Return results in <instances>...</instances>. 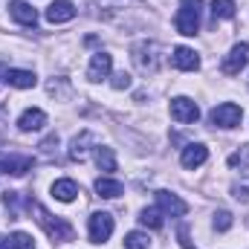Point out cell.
<instances>
[{
    "instance_id": "9c48e42d",
    "label": "cell",
    "mask_w": 249,
    "mask_h": 249,
    "mask_svg": "<svg viewBox=\"0 0 249 249\" xmlns=\"http://www.w3.org/2000/svg\"><path fill=\"white\" fill-rule=\"evenodd\" d=\"M206 160H209V148H206L203 142H191V145L183 148V154H180L183 168H200Z\"/></svg>"
},
{
    "instance_id": "5bb4252c",
    "label": "cell",
    "mask_w": 249,
    "mask_h": 249,
    "mask_svg": "<svg viewBox=\"0 0 249 249\" xmlns=\"http://www.w3.org/2000/svg\"><path fill=\"white\" fill-rule=\"evenodd\" d=\"M44 124H47V113H44L41 107H29V110L20 113V119H18V130L32 133V130H41Z\"/></svg>"
},
{
    "instance_id": "484cf974",
    "label": "cell",
    "mask_w": 249,
    "mask_h": 249,
    "mask_svg": "<svg viewBox=\"0 0 249 249\" xmlns=\"http://www.w3.org/2000/svg\"><path fill=\"white\" fill-rule=\"evenodd\" d=\"M212 226H214L217 232H226V229L232 226V214H229V212H217L214 220H212Z\"/></svg>"
},
{
    "instance_id": "4316f807",
    "label": "cell",
    "mask_w": 249,
    "mask_h": 249,
    "mask_svg": "<svg viewBox=\"0 0 249 249\" xmlns=\"http://www.w3.org/2000/svg\"><path fill=\"white\" fill-rule=\"evenodd\" d=\"M110 84H113V90H127V87H130V75H127V72H116V75H113V81H110Z\"/></svg>"
},
{
    "instance_id": "ba28073f",
    "label": "cell",
    "mask_w": 249,
    "mask_h": 249,
    "mask_svg": "<svg viewBox=\"0 0 249 249\" xmlns=\"http://www.w3.org/2000/svg\"><path fill=\"white\" fill-rule=\"evenodd\" d=\"M157 197V209L162 212V214H171V217H183L188 212L186 200H180L177 194H171V191H157L154 194Z\"/></svg>"
},
{
    "instance_id": "e0dca14e",
    "label": "cell",
    "mask_w": 249,
    "mask_h": 249,
    "mask_svg": "<svg viewBox=\"0 0 249 249\" xmlns=\"http://www.w3.org/2000/svg\"><path fill=\"white\" fill-rule=\"evenodd\" d=\"M90 142H96V136H93L90 130H84L81 136H75V139H72V145H70V160L84 162V160H87V145H90Z\"/></svg>"
},
{
    "instance_id": "d4e9b609",
    "label": "cell",
    "mask_w": 249,
    "mask_h": 249,
    "mask_svg": "<svg viewBox=\"0 0 249 249\" xmlns=\"http://www.w3.org/2000/svg\"><path fill=\"white\" fill-rule=\"evenodd\" d=\"M9 241H12V247H15V249H35L32 235H26V232H15Z\"/></svg>"
},
{
    "instance_id": "8fae6325",
    "label": "cell",
    "mask_w": 249,
    "mask_h": 249,
    "mask_svg": "<svg viewBox=\"0 0 249 249\" xmlns=\"http://www.w3.org/2000/svg\"><path fill=\"white\" fill-rule=\"evenodd\" d=\"M171 64L177 70H183V72H194V70H200V55L194 50H188V47H177L171 53Z\"/></svg>"
},
{
    "instance_id": "2e32d148",
    "label": "cell",
    "mask_w": 249,
    "mask_h": 249,
    "mask_svg": "<svg viewBox=\"0 0 249 249\" xmlns=\"http://www.w3.org/2000/svg\"><path fill=\"white\" fill-rule=\"evenodd\" d=\"M0 168H3L6 174L20 177V174H26V171L32 168V160H29V157H0Z\"/></svg>"
},
{
    "instance_id": "cb8c5ba5",
    "label": "cell",
    "mask_w": 249,
    "mask_h": 249,
    "mask_svg": "<svg viewBox=\"0 0 249 249\" xmlns=\"http://www.w3.org/2000/svg\"><path fill=\"white\" fill-rule=\"evenodd\" d=\"M148 247H151L148 235H142V232H127L124 235V249H148Z\"/></svg>"
},
{
    "instance_id": "ffe728a7",
    "label": "cell",
    "mask_w": 249,
    "mask_h": 249,
    "mask_svg": "<svg viewBox=\"0 0 249 249\" xmlns=\"http://www.w3.org/2000/svg\"><path fill=\"white\" fill-rule=\"evenodd\" d=\"M75 194H78V186H75L72 180H55V183H53V197L61 200V203H72Z\"/></svg>"
},
{
    "instance_id": "d6986e66",
    "label": "cell",
    "mask_w": 249,
    "mask_h": 249,
    "mask_svg": "<svg viewBox=\"0 0 249 249\" xmlns=\"http://www.w3.org/2000/svg\"><path fill=\"white\" fill-rule=\"evenodd\" d=\"M96 194L105 197V200H116V197L122 194V183L113 180V177H99V180H96Z\"/></svg>"
},
{
    "instance_id": "ac0fdd59",
    "label": "cell",
    "mask_w": 249,
    "mask_h": 249,
    "mask_svg": "<svg viewBox=\"0 0 249 249\" xmlns=\"http://www.w3.org/2000/svg\"><path fill=\"white\" fill-rule=\"evenodd\" d=\"M93 160H96V165L102 168V171H116V154H113V148H107V145H96V151H93Z\"/></svg>"
},
{
    "instance_id": "7402d4cb",
    "label": "cell",
    "mask_w": 249,
    "mask_h": 249,
    "mask_svg": "<svg viewBox=\"0 0 249 249\" xmlns=\"http://www.w3.org/2000/svg\"><path fill=\"white\" fill-rule=\"evenodd\" d=\"M139 223H142V226H148V229H162L165 217H162V212H160V209H142V212H139Z\"/></svg>"
},
{
    "instance_id": "f1b7e54d",
    "label": "cell",
    "mask_w": 249,
    "mask_h": 249,
    "mask_svg": "<svg viewBox=\"0 0 249 249\" xmlns=\"http://www.w3.org/2000/svg\"><path fill=\"white\" fill-rule=\"evenodd\" d=\"M0 249H15V247H12V241H9V238H3V241H0Z\"/></svg>"
},
{
    "instance_id": "7c38bea8",
    "label": "cell",
    "mask_w": 249,
    "mask_h": 249,
    "mask_svg": "<svg viewBox=\"0 0 249 249\" xmlns=\"http://www.w3.org/2000/svg\"><path fill=\"white\" fill-rule=\"evenodd\" d=\"M110 70H113V58H110L107 53H96L93 61H90V67H87V78H90V81H102V78L110 75Z\"/></svg>"
},
{
    "instance_id": "8992f818",
    "label": "cell",
    "mask_w": 249,
    "mask_h": 249,
    "mask_svg": "<svg viewBox=\"0 0 249 249\" xmlns=\"http://www.w3.org/2000/svg\"><path fill=\"white\" fill-rule=\"evenodd\" d=\"M171 119H177V122L183 124H191L200 119V107H197V102H191L186 96H177V99H171Z\"/></svg>"
},
{
    "instance_id": "44dd1931",
    "label": "cell",
    "mask_w": 249,
    "mask_h": 249,
    "mask_svg": "<svg viewBox=\"0 0 249 249\" xmlns=\"http://www.w3.org/2000/svg\"><path fill=\"white\" fill-rule=\"evenodd\" d=\"M235 0H212V18L214 20H232L235 18Z\"/></svg>"
},
{
    "instance_id": "5b68a950",
    "label": "cell",
    "mask_w": 249,
    "mask_h": 249,
    "mask_svg": "<svg viewBox=\"0 0 249 249\" xmlns=\"http://www.w3.org/2000/svg\"><path fill=\"white\" fill-rule=\"evenodd\" d=\"M87 232H90V241H93V244H105V241L113 235V214H107V212H93L90 220H87Z\"/></svg>"
},
{
    "instance_id": "30bf717a",
    "label": "cell",
    "mask_w": 249,
    "mask_h": 249,
    "mask_svg": "<svg viewBox=\"0 0 249 249\" xmlns=\"http://www.w3.org/2000/svg\"><path fill=\"white\" fill-rule=\"evenodd\" d=\"M9 15H12V20L20 23V26H35V23H38V12H35L29 3H23V0H12V3H9Z\"/></svg>"
},
{
    "instance_id": "83f0119b",
    "label": "cell",
    "mask_w": 249,
    "mask_h": 249,
    "mask_svg": "<svg viewBox=\"0 0 249 249\" xmlns=\"http://www.w3.org/2000/svg\"><path fill=\"white\" fill-rule=\"evenodd\" d=\"M232 194H235L238 200H244V203L249 200V188H241V186H235V188H232Z\"/></svg>"
},
{
    "instance_id": "9a60e30c",
    "label": "cell",
    "mask_w": 249,
    "mask_h": 249,
    "mask_svg": "<svg viewBox=\"0 0 249 249\" xmlns=\"http://www.w3.org/2000/svg\"><path fill=\"white\" fill-rule=\"evenodd\" d=\"M3 81H6L9 87H18V90H29V87L38 84L35 72H29V70H6V72H3Z\"/></svg>"
},
{
    "instance_id": "3957f363",
    "label": "cell",
    "mask_w": 249,
    "mask_h": 249,
    "mask_svg": "<svg viewBox=\"0 0 249 249\" xmlns=\"http://www.w3.org/2000/svg\"><path fill=\"white\" fill-rule=\"evenodd\" d=\"M241 119H244V110H241V105H235V102H223V105H217V107L209 113V122L214 124V127H223V130L238 127Z\"/></svg>"
},
{
    "instance_id": "277c9868",
    "label": "cell",
    "mask_w": 249,
    "mask_h": 249,
    "mask_svg": "<svg viewBox=\"0 0 249 249\" xmlns=\"http://www.w3.org/2000/svg\"><path fill=\"white\" fill-rule=\"evenodd\" d=\"M160 44L157 41H142L139 47H133V61H136V67L142 70V72H157L160 70Z\"/></svg>"
},
{
    "instance_id": "7a4b0ae2",
    "label": "cell",
    "mask_w": 249,
    "mask_h": 249,
    "mask_svg": "<svg viewBox=\"0 0 249 249\" xmlns=\"http://www.w3.org/2000/svg\"><path fill=\"white\" fill-rule=\"evenodd\" d=\"M200 18H203V0H180V9L174 15V26L180 35L194 38L200 32Z\"/></svg>"
},
{
    "instance_id": "6da1fadb",
    "label": "cell",
    "mask_w": 249,
    "mask_h": 249,
    "mask_svg": "<svg viewBox=\"0 0 249 249\" xmlns=\"http://www.w3.org/2000/svg\"><path fill=\"white\" fill-rule=\"evenodd\" d=\"M29 209L35 212V220H38V226L50 235V241L53 244H64V241H72V226L61 220V217H53L41 203H29Z\"/></svg>"
},
{
    "instance_id": "52a82bcc",
    "label": "cell",
    "mask_w": 249,
    "mask_h": 249,
    "mask_svg": "<svg viewBox=\"0 0 249 249\" xmlns=\"http://www.w3.org/2000/svg\"><path fill=\"white\" fill-rule=\"evenodd\" d=\"M247 64H249V44H235V47L229 50V55L223 58L220 70H223L226 75H238Z\"/></svg>"
},
{
    "instance_id": "603a6c76",
    "label": "cell",
    "mask_w": 249,
    "mask_h": 249,
    "mask_svg": "<svg viewBox=\"0 0 249 249\" xmlns=\"http://www.w3.org/2000/svg\"><path fill=\"white\" fill-rule=\"evenodd\" d=\"M229 165L232 168H241V174L249 177V145H241V151H235L229 157Z\"/></svg>"
},
{
    "instance_id": "4fadbf2b",
    "label": "cell",
    "mask_w": 249,
    "mask_h": 249,
    "mask_svg": "<svg viewBox=\"0 0 249 249\" xmlns=\"http://www.w3.org/2000/svg\"><path fill=\"white\" fill-rule=\"evenodd\" d=\"M75 18V6L70 3V0H53L50 6H47V20L50 23H67V20H72Z\"/></svg>"
}]
</instances>
